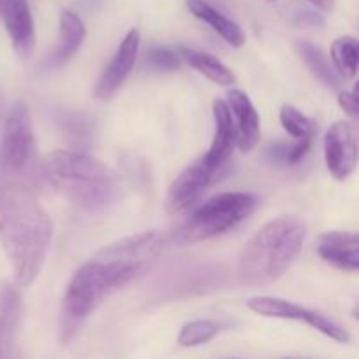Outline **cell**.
Returning <instances> with one entry per match:
<instances>
[{
    "label": "cell",
    "instance_id": "44dd1931",
    "mask_svg": "<svg viewBox=\"0 0 359 359\" xmlns=\"http://www.w3.org/2000/svg\"><path fill=\"white\" fill-rule=\"evenodd\" d=\"M358 55L359 44L356 37L344 35L335 39L330 49V62L339 74L340 79H354L358 74Z\"/></svg>",
    "mask_w": 359,
    "mask_h": 359
},
{
    "label": "cell",
    "instance_id": "f546056e",
    "mask_svg": "<svg viewBox=\"0 0 359 359\" xmlns=\"http://www.w3.org/2000/svg\"><path fill=\"white\" fill-rule=\"evenodd\" d=\"M224 359H241V358H224Z\"/></svg>",
    "mask_w": 359,
    "mask_h": 359
},
{
    "label": "cell",
    "instance_id": "7c38bea8",
    "mask_svg": "<svg viewBox=\"0 0 359 359\" xmlns=\"http://www.w3.org/2000/svg\"><path fill=\"white\" fill-rule=\"evenodd\" d=\"M212 116H214V137L210 142L209 151L203 154V161L207 167L214 172H221L226 168L228 160L233 154L237 140H235V125L231 112L228 109L226 100L216 98L212 104Z\"/></svg>",
    "mask_w": 359,
    "mask_h": 359
},
{
    "label": "cell",
    "instance_id": "603a6c76",
    "mask_svg": "<svg viewBox=\"0 0 359 359\" xmlns=\"http://www.w3.org/2000/svg\"><path fill=\"white\" fill-rule=\"evenodd\" d=\"M146 63L156 72H174L181 65L177 53L163 48V46H153V48L147 49Z\"/></svg>",
    "mask_w": 359,
    "mask_h": 359
},
{
    "label": "cell",
    "instance_id": "8fae6325",
    "mask_svg": "<svg viewBox=\"0 0 359 359\" xmlns=\"http://www.w3.org/2000/svg\"><path fill=\"white\" fill-rule=\"evenodd\" d=\"M219 177L221 172L210 170L203 158H198L191 165H188L170 184L167 195V209L170 212L188 209Z\"/></svg>",
    "mask_w": 359,
    "mask_h": 359
},
{
    "label": "cell",
    "instance_id": "30bf717a",
    "mask_svg": "<svg viewBox=\"0 0 359 359\" xmlns=\"http://www.w3.org/2000/svg\"><path fill=\"white\" fill-rule=\"evenodd\" d=\"M140 46V32L137 28H132L121 44L116 49L114 56H112L111 63L104 69L102 76L98 77L97 84L93 88V97L97 100H109L118 93L119 88L125 84L128 76L132 74L133 67H135L137 55H139Z\"/></svg>",
    "mask_w": 359,
    "mask_h": 359
},
{
    "label": "cell",
    "instance_id": "4316f807",
    "mask_svg": "<svg viewBox=\"0 0 359 359\" xmlns=\"http://www.w3.org/2000/svg\"><path fill=\"white\" fill-rule=\"evenodd\" d=\"M283 359H311V358H298V356H286V358H283Z\"/></svg>",
    "mask_w": 359,
    "mask_h": 359
},
{
    "label": "cell",
    "instance_id": "277c9868",
    "mask_svg": "<svg viewBox=\"0 0 359 359\" xmlns=\"http://www.w3.org/2000/svg\"><path fill=\"white\" fill-rule=\"evenodd\" d=\"M307 226L300 217L283 214L263 224L244 245L238 276L244 283L263 286L279 280L300 256Z\"/></svg>",
    "mask_w": 359,
    "mask_h": 359
},
{
    "label": "cell",
    "instance_id": "d4e9b609",
    "mask_svg": "<svg viewBox=\"0 0 359 359\" xmlns=\"http://www.w3.org/2000/svg\"><path fill=\"white\" fill-rule=\"evenodd\" d=\"M339 105L342 107V111L347 116H351L353 119L358 118V98L356 91H340L339 95Z\"/></svg>",
    "mask_w": 359,
    "mask_h": 359
},
{
    "label": "cell",
    "instance_id": "4fadbf2b",
    "mask_svg": "<svg viewBox=\"0 0 359 359\" xmlns=\"http://www.w3.org/2000/svg\"><path fill=\"white\" fill-rule=\"evenodd\" d=\"M228 109L231 112L235 125V140L242 153H251L259 142L262 128H259V116L255 104L248 93L242 90H231L228 93Z\"/></svg>",
    "mask_w": 359,
    "mask_h": 359
},
{
    "label": "cell",
    "instance_id": "ba28073f",
    "mask_svg": "<svg viewBox=\"0 0 359 359\" xmlns=\"http://www.w3.org/2000/svg\"><path fill=\"white\" fill-rule=\"evenodd\" d=\"M280 123L283 128L293 137V142H277L266 149L270 160L273 163L283 165H297L307 156L311 151L312 144H314L316 135H318V123L312 118L305 116L304 112L298 111L294 105H283L280 107Z\"/></svg>",
    "mask_w": 359,
    "mask_h": 359
},
{
    "label": "cell",
    "instance_id": "e0dca14e",
    "mask_svg": "<svg viewBox=\"0 0 359 359\" xmlns=\"http://www.w3.org/2000/svg\"><path fill=\"white\" fill-rule=\"evenodd\" d=\"M186 7L193 16L209 25L226 44L233 46V48H242L245 44V34L241 25L224 16L221 11L210 6L209 2H205V0H186Z\"/></svg>",
    "mask_w": 359,
    "mask_h": 359
},
{
    "label": "cell",
    "instance_id": "5b68a950",
    "mask_svg": "<svg viewBox=\"0 0 359 359\" xmlns=\"http://www.w3.org/2000/svg\"><path fill=\"white\" fill-rule=\"evenodd\" d=\"M259 198L255 193L226 191L212 196L189 216L179 230L175 241L182 245L198 244L221 237L248 219L258 207Z\"/></svg>",
    "mask_w": 359,
    "mask_h": 359
},
{
    "label": "cell",
    "instance_id": "7402d4cb",
    "mask_svg": "<svg viewBox=\"0 0 359 359\" xmlns=\"http://www.w3.org/2000/svg\"><path fill=\"white\" fill-rule=\"evenodd\" d=\"M223 332V325L212 319H196L186 323L177 335V344L181 347H198L210 342Z\"/></svg>",
    "mask_w": 359,
    "mask_h": 359
},
{
    "label": "cell",
    "instance_id": "3957f363",
    "mask_svg": "<svg viewBox=\"0 0 359 359\" xmlns=\"http://www.w3.org/2000/svg\"><path fill=\"white\" fill-rule=\"evenodd\" d=\"M48 181L79 209L105 212L121 198L118 174L97 158L76 151H53L44 160Z\"/></svg>",
    "mask_w": 359,
    "mask_h": 359
},
{
    "label": "cell",
    "instance_id": "9c48e42d",
    "mask_svg": "<svg viewBox=\"0 0 359 359\" xmlns=\"http://www.w3.org/2000/svg\"><path fill=\"white\" fill-rule=\"evenodd\" d=\"M325 161L330 174L346 181L358 165V126L354 121H337L325 135Z\"/></svg>",
    "mask_w": 359,
    "mask_h": 359
},
{
    "label": "cell",
    "instance_id": "f1b7e54d",
    "mask_svg": "<svg viewBox=\"0 0 359 359\" xmlns=\"http://www.w3.org/2000/svg\"><path fill=\"white\" fill-rule=\"evenodd\" d=\"M0 359H2V347H0Z\"/></svg>",
    "mask_w": 359,
    "mask_h": 359
},
{
    "label": "cell",
    "instance_id": "ffe728a7",
    "mask_svg": "<svg viewBox=\"0 0 359 359\" xmlns=\"http://www.w3.org/2000/svg\"><path fill=\"white\" fill-rule=\"evenodd\" d=\"M297 51L302 56V60L305 62V65L309 67L312 74L321 81L325 86L332 88V90H339L342 86V79L339 77V74L333 69L332 62H330L328 56L323 53L321 48H318L316 44L309 41H298L297 42Z\"/></svg>",
    "mask_w": 359,
    "mask_h": 359
},
{
    "label": "cell",
    "instance_id": "cb8c5ba5",
    "mask_svg": "<svg viewBox=\"0 0 359 359\" xmlns=\"http://www.w3.org/2000/svg\"><path fill=\"white\" fill-rule=\"evenodd\" d=\"M294 25L302 28H323L326 25V20L318 11L304 9L298 11L297 16H294Z\"/></svg>",
    "mask_w": 359,
    "mask_h": 359
},
{
    "label": "cell",
    "instance_id": "ac0fdd59",
    "mask_svg": "<svg viewBox=\"0 0 359 359\" xmlns=\"http://www.w3.org/2000/svg\"><path fill=\"white\" fill-rule=\"evenodd\" d=\"M177 56L184 58L188 65H191L196 72L205 76L212 83L221 84V86H228V84H231L235 81L233 72L223 62H219L216 56L209 55V53L198 51V49L188 48V46H179Z\"/></svg>",
    "mask_w": 359,
    "mask_h": 359
},
{
    "label": "cell",
    "instance_id": "5bb4252c",
    "mask_svg": "<svg viewBox=\"0 0 359 359\" xmlns=\"http://www.w3.org/2000/svg\"><path fill=\"white\" fill-rule=\"evenodd\" d=\"M2 18L13 48L21 58H28L35 48V27L28 0H4Z\"/></svg>",
    "mask_w": 359,
    "mask_h": 359
},
{
    "label": "cell",
    "instance_id": "83f0119b",
    "mask_svg": "<svg viewBox=\"0 0 359 359\" xmlns=\"http://www.w3.org/2000/svg\"><path fill=\"white\" fill-rule=\"evenodd\" d=\"M2 7H4V0H0V14H2Z\"/></svg>",
    "mask_w": 359,
    "mask_h": 359
},
{
    "label": "cell",
    "instance_id": "9a60e30c",
    "mask_svg": "<svg viewBox=\"0 0 359 359\" xmlns=\"http://www.w3.org/2000/svg\"><path fill=\"white\" fill-rule=\"evenodd\" d=\"M318 255L344 272L359 270V237L356 231H326L318 241Z\"/></svg>",
    "mask_w": 359,
    "mask_h": 359
},
{
    "label": "cell",
    "instance_id": "4dcf8cb0",
    "mask_svg": "<svg viewBox=\"0 0 359 359\" xmlns=\"http://www.w3.org/2000/svg\"><path fill=\"white\" fill-rule=\"evenodd\" d=\"M266 2H276V0H266Z\"/></svg>",
    "mask_w": 359,
    "mask_h": 359
},
{
    "label": "cell",
    "instance_id": "6da1fadb",
    "mask_svg": "<svg viewBox=\"0 0 359 359\" xmlns=\"http://www.w3.org/2000/svg\"><path fill=\"white\" fill-rule=\"evenodd\" d=\"M163 252V235L147 230L98 249L74 272L60 307V340L69 344L116 291L146 276Z\"/></svg>",
    "mask_w": 359,
    "mask_h": 359
},
{
    "label": "cell",
    "instance_id": "d6986e66",
    "mask_svg": "<svg viewBox=\"0 0 359 359\" xmlns=\"http://www.w3.org/2000/svg\"><path fill=\"white\" fill-rule=\"evenodd\" d=\"M20 286L4 283L0 286V347L14 337L21 318V294Z\"/></svg>",
    "mask_w": 359,
    "mask_h": 359
},
{
    "label": "cell",
    "instance_id": "8992f818",
    "mask_svg": "<svg viewBox=\"0 0 359 359\" xmlns=\"http://www.w3.org/2000/svg\"><path fill=\"white\" fill-rule=\"evenodd\" d=\"M248 307L251 309L255 314L263 316V318L305 323V325H309L311 328L321 332L323 335L328 337V339L335 340L337 344L349 342V332H347L342 325H339L335 319L328 318V316L316 311V309H309L304 307V305L294 304V302L273 297L249 298Z\"/></svg>",
    "mask_w": 359,
    "mask_h": 359
},
{
    "label": "cell",
    "instance_id": "7a4b0ae2",
    "mask_svg": "<svg viewBox=\"0 0 359 359\" xmlns=\"http://www.w3.org/2000/svg\"><path fill=\"white\" fill-rule=\"evenodd\" d=\"M53 241V221L37 195L21 182L0 188V242L16 286L35 283Z\"/></svg>",
    "mask_w": 359,
    "mask_h": 359
},
{
    "label": "cell",
    "instance_id": "2e32d148",
    "mask_svg": "<svg viewBox=\"0 0 359 359\" xmlns=\"http://www.w3.org/2000/svg\"><path fill=\"white\" fill-rule=\"evenodd\" d=\"M84 39H86V27H84L83 20L72 11H62L58 44H56L55 51L49 55L48 65L53 69L65 65L79 51Z\"/></svg>",
    "mask_w": 359,
    "mask_h": 359
},
{
    "label": "cell",
    "instance_id": "52a82bcc",
    "mask_svg": "<svg viewBox=\"0 0 359 359\" xmlns=\"http://www.w3.org/2000/svg\"><path fill=\"white\" fill-rule=\"evenodd\" d=\"M35 151L34 123L27 104L16 102L4 123L0 161L9 170H23L28 167Z\"/></svg>",
    "mask_w": 359,
    "mask_h": 359
},
{
    "label": "cell",
    "instance_id": "484cf974",
    "mask_svg": "<svg viewBox=\"0 0 359 359\" xmlns=\"http://www.w3.org/2000/svg\"><path fill=\"white\" fill-rule=\"evenodd\" d=\"M309 2H311L312 6L318 7V9L326 11V13L333 11V9H335V6H337V0H309Z\"/></svg>",
    "mask_w": 359,
    "mask_h": 359
}]
</instances>
